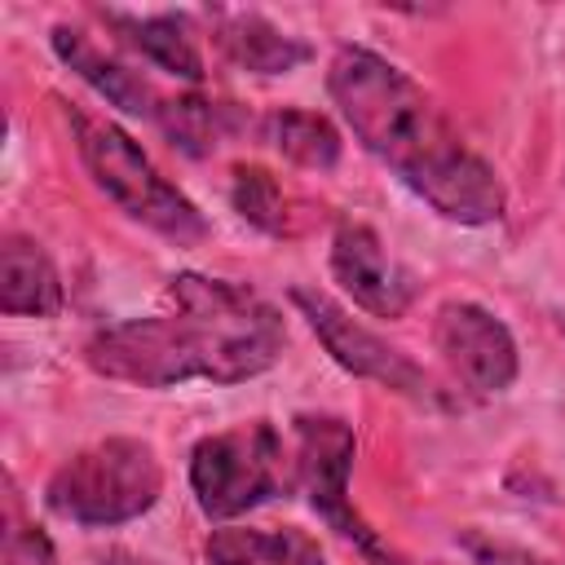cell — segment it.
Listing matches in <instances>:
<instances>
[{
    "label": "cell",
    "mask_w": 565,
    "mask_h": 565,
    "mask_svg": "<svg viewBox=\"0 0 565 565\" xmlns=\"http://www.w3.org/2000/svg\"><path fill=\"white\" fill-rule=\"evenodd\" d=\"M282 349L287 318L269 296L234 278L185 269L168 278L150 313L97 327L84 344V362L137 388H172L185 380L243 384L269 371Z\"/></svg>",
    "instance_id": "cell-1"
},
{
    "label": "cell",
    "mask_w": 565,
    "mask_h": 565,
    "mask_svg": "<svg viewBox=\"0 0 565 565\" xmlns=\"http://www.w3.org/2000/svg\"><path fill=\"white\" fill-rule=\"evenodd\" d=\"M327 93L353 137L437 216L455 225H494L503 216L508 190L499 172L402 66L362 44H340L327 66Z\"/></svg>",
    "instance_id": "cell-2"
},
{
    "label": "cell",
    "mask_w": 565,
    "mask_h": 565,
    "mask_svg": "<svg viewBox=\"0 0 565 565\" xmlns=\"http://www.w3.org/2000/svg\"><path fill=\"white\" fill-rule=\"evenodd\" d=\"M66 119H71L75 150H79L93 185L128 221L146 225L150 234H159L177 247L207 238V216L194 207V199L185 190H177L115 119H97L88 110H66Z\"/></svg>",
    "instance_id": "cell-3"
},
{
    "label": "cell",
    "mask_w": 565,
    "mask_h": 565,
    "mask_svg": "<svg viewBox=\"0 0 565 565\" xmlns=\"http://www.w3.org/2000/svg\"><path fill=\"white\" fill-rule=\"evenodd\" d=\"M163 494V463L141 437H102L71 459L44 486V503L84 530H110L150 512Z\"/></svg>",
    "instance_id": "cell-4"
},
{
    "label": "cell",
    "mask_w": 565,
    "mask_h": 565,
    "mask_svg": "<svg viewBox=\"0 0 565 565\" xmlns=\"http://www.w3.org/2000/svg\"><path fill=\"white\" fill-rule=\"evenodd\" d=\"M296 481L282 437L269 419H247L221 433H207L190 450V490L207 521H234Z\"/></svg>",
    "instance_id": "cell-5"
},
{
    "label": "cell",
    "mask_w": 565,
    "mask_h": 565,
    "mask_svg": "<svg viewBox=\"0 0 565 565\" xmlns=\"http://www.w3.org/2000/svg\"><path fill=\"white\" fill-rule=\"evenodd\" d=\"M353 450L358 437L340 415H296V481L309 508L375 565H402V556L380 539V530L353 508L349 494Z\"/></svg>",
    "instance_id": "cell-6"
},
{
    "label": "cell",
    "mask_w": 565,
    "mask_h": 565,
    "mask_svg": "<svg viewBox=\"0 0 565 565\" xmlns=\"http://www.w3.org/2000/svg\"><path fill=\"white\" fill-rule=\"evenodd\" d=\"M291 305L300 309V318L313 327V335L322 340V349L358 380H375L380 388L388 393H402L411 402H424V406H441V393L437 384L428 380V371L402 353L397 344H388L380 331L362 327L344 305H335L327 291H313V287H291L287 291Z\"/></svg>",
    "instance_id": "cell-7"
},
{
    "label": "cell",
    "mask_w": 565,
    "mask_h": 565,
    "mask_svg": "<svg viewBox=\"0 0 565 565\" xmlns=\"http://www.w3.org/2000/svg\"><path fill=\"white\" fill-rule=\"evenodd\" d=\"M433 349L441 353L446 371L477 397H494L512 388L521 371L516 340L499 313L477 300H446L433 313Z\"/></svg>",
    "instance_id": "cell-8"
},
{
    "label": "cell",
    "mask_w": 565,
    "mask_h": 565,
    "mask_svg": "<svg viewBox=\"0 0 565 565\" xmlns=\"http://www.w3.org/2000/svg\"><path fill=\"white\" fill-rule=\"evenodd\" d=\"M331 278L344 287V296L358 309H366L375 318H402L419 296L415 274L362 221H344L335 230V238H331Z\"/></svg>",
    "instance_id": "cell-9"
},
{
    "label": "cell",
    "mask_w": 565,
    "mask_h": 565,
    "mask_svg": "<svg viewBox=\"0 0 565 565\" xmlns=\"http://www.w3.org/2000/svg\"><path fill=\"white\" fill-rule=\"evenodd\" d=\"M49 44H53V53H57L97 97H106L110 106H119V110H128V115H146V119L159 124L168 97H159V93L150 88V79H141V71L124 66L119 57H110L106 49H97L84 31L66 26V22H57V26L49 31Z\"/></svg>",
    "instance_id": "cell-10"
},
{
    "label": "cell",
    "mask_w": 565,
    "mask_h": 565,
    "mask_svg": "<svg viewBox=\"0 0 565 565\" xmlns=\"http://www.w3.org/2000/svg\"><path fill=\"white\" fill-rule=\"evenodd\" d=\"M216 22V49L238 66V71H252V75H287L296 66H305L313 57V49L282 31L278 22H269L265 13L256 9H216L212 13Z\"/></svg>",
    "instance_id": "cell-11"
},
{
    "label": "cell",
    "mask_w": 565,
    "mask_h": 565,
    "mask_svg": "<svg viewBox=\"0 0 565 565\" xmlns=\"http://www.w3.org/2000/svg\"><path fill=\"white\" fill-rule=\"evenodd\" d=\"M102 22L115 26L128 49H137L146 62H154L168 75H177L185 84H199L207 75L203 53H199V35H194L185 13H119V9H102Z\"/></svg>",
    "instance_id": "cell-12"
},
{
    "label": "cell",
    "mask_w": 565,
    "mask_h": 565,
    "mask_svg": "<svg viewBox=\"0 0 565 565\" xmlns=\"http://www.w3.org/2000/svg\"><path fill=\"white\" fill-rule=\"evenodd\" d=\"M66 305L57 265L31 238L9 234L0 247V309L22 318H57Z\"/></svg>",
    "instance_id": "cell-13"
},
{
    "label": "cell",
    "mask_w": 565,
    "mask_h": 565,
    "mask_svg": "<svg viewBox=\"0 0 565 565\" xmlns=\"http://www.w3.org/2000/svg\"><path fill=\"white\" fill-rule=\"evenodd\" d=\"M203 556L207 565H327L322 547L296 525H282V530L221 525L207 534Z\"/></svg>",
    "instance_id": "cell-14"
},
{
    "label": "cell",
    "mask_w": 565,
    "mask_h": 565,
    "mask_svg": "<svg viewBox=\"0 0 565 565\" xmlns=\"http://www.w3.org/2000/svg\"><path fill=\"white\" fill-rule=\"evenodd\" d=\"M260 132L282 159H291L296 168H313V172H331L340 163V150H344L335 124L327 115L300 110V106H282V110L265 115Z\"/></svg>",
    "instance_id": "cell-15"
},
{
    "label": "cell",
    "mask_w": 565,
    "mask_h": 565,
    "mask_svg": "<svg viewBox=\"0 0 565 565\" xmlns=\"http://www.w3.org/2000/svg\"><path fill=\"white\" fill-rule=\"evenodd\" d=\"M159 128L185 154H212L230 132L243 128V115L230 102H212V97H168Z\"/></svg>",
    "instance_id": "cell-16"
},
{
    "label": "cell",
    "mask_w": 565,
    "mask_h": 565,
    "mask_svg": "<svg viewBox=\"0 0 565 565\" xmlns=\"http://www.w3.org/2000/svg\"><path fill=\"white\" fill-rule=\"evenodd\" d=\"M230 203L234 212L265 230V234H282L287 230V199H282V185L274 181L269 168L260 163H238L234 177H230Z\"/></svg>",
    "instance_id": "cell-17"
},
{
    "label": "cell",
    "mask_w": 565,
    "mask_h": 565,
    "mask_svg": "<svg viewBox=\"0 0 565 565\" xmlns=\"http://www.w3.org/2000/svg\"><path fill=\"white\" fill-rule=\"evenodd\" d=\"M455 543L468 552L472 565H565V561H552V556L530 552V547H521V543L494 539V534H486V530H459Z\"/></svg>",
    "instance_id": "cell-18"
},
{
    "label": "cell",
    "mask_w": 565,
    "mask_h": 565,
    "mask_svg": "<svg viewBox=\"0 0 565 565\" xmlns=\"http://www.w3.org/2000/svg\"><path fill=\"white\" fill-rule=\"evenodd\" d=\"M9 565H53V547H49V539L40 534V530H13V556H9Z\"/></svg>",
    "instance_id": "cell-19"
},
{
    "label": "cell",
    "mask_w": 565,
    "mask_h": 565,
    "mask_svg": "<svg viewBox=\"0 0 565 565\" xmlns=\"http://www.w3.org/2000/svg\"><path fill=\"white\" fill-rule=\"evenodd\" d=\"M106 565H146V561H132L128 552H110V556H106Z\"/></svg>",
    "instance_id": "cell-20"
}]
</instances>
